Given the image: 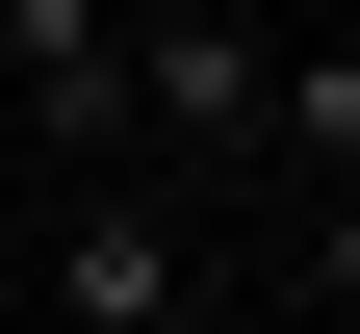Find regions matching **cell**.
<instances>
[{"label": "cell", "mask_w": 360, "mask_h": 334, "mask_svg": "<svg viewBox=\"0 0 360 334\" xmlns=\"http://www.w3.org/2000/svg\"><path fill=\"white\" fill-rule=\"evenodd\" d=\"M180 309H206V231L155 180H77L52 206V334H180Z\"/></svg>", "instance_id": "cell-1"}, {"label": "cell", "mask_w": 360, "mask_h": 334, "mask_svg": "<svg viewBox=\"0 0 360 334\" xmlns=\"http://www.w3.org/2000/svg\"><path fill=\"white\" fill-rule=\"evenodd\" d=\"M257 155H283V180H360V26L257 52Z\"/></svg>", "instance_id": "cell-4"}, {"label": "cell", "mask_w": 360, "mask_h": 334, "mask_svg": "<svg viewBox=\"0 0 360 334\" xmlns=\"http://www.w3.org/2000/svg\"><path fill=\"white\" fill-rule=\"evenodd\" d=\"M0 129H26V103H0Z\"/></svg>", "instance_id": "cell-6"}, {"label": "cell", "mask_w": 360, "mask_h": 334, "mask_svg": "<svg viewBox=\"0 0 360 334\" xmlns=\"http://www.w3.org/2000/svg\"><path fill=\"white\" fill-rule=\"evenodd\" d=\"M309 334H360V180H309Z\"/></svg>", "instance_id": "cell-5"}, {"label": "cell", "mask_w": 360, "mask_h": 334, "mask_svg": "<svg viewBox=\"0 0 360 334\" xmlns=\"http://www.w3.org/2000/svg\"><path fill=\"white\" fill-rule=\"evenodd\" d=\"M129 129H155V155H257V26L232 0H155V26H129Z\"/></svg>", "instance_id": "cell-2"}, {"label": "cell", "mask_w": 360, "mask_h": 334, "mask_svg": "<svg viewBox=\"0 0 360 334\" xmlns=\"http://www.w3.org/2000/svg\"><path fill=\"white\" fill-rule=\"evenodd\" d=\"M0 103L52 129V155H103L129 129V0H0Z\"/></svg>", "instance_id": "cell-3"}]
</instances>
